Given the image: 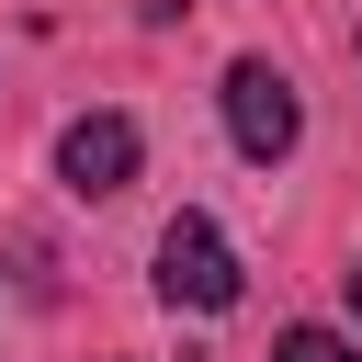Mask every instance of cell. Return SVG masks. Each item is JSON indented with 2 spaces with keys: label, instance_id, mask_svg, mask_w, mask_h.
<instances>
[{
  "label": "cell",
  "instance_id": "obj_1",
  "mask_svg": "<svg viewBox=\"0 0 362 362\" xmlns=\"http://www.w3.org/2000/svg\"><path fill=\"white\" fill-rule=\"evenodd\" d=\"M238 249H226V226L215 215H170L158 226V294L170 305H192V317H215V305H238Z\"/></svg>",
  "mask_w": 362,
  "mask_h": 362
},
{
  "label": "cell",
  "instance_id": "obj_2",
  "mask_svg": "<svg viewBox=\"0 0 362 362\" xmlns=\"http://www.w3.org/2000/svg\"><path fill=\"white\" fill-rule=\"evenodd\" d=\"M226 136L272 170V158H294V136H305V102H294V79L272 68V57H238L226 68Z\"/></svg>",
  "mask_w": 362,
  "mask_h": 362
},
{
  "label": "cell",
  "instance_id": "obj_3",
  "mask_svg": "<svg viewBox=\"0 0 362 362\" xmlns=\"http://www.w3.org/2000/svg\"><path fill=\"white\" fill-rule=\"evenodd\" d=\"M136 158H147V147H136L124 113H79V124L57 136V181H68L79 204H113V192L136 181Z\"/></svg>",
  "mask_w": 362,
  "mask_h": 362
},
{
  "label": "cell",
  "instance_id": "obj_4",
  "mask_svg": "<svg viewBox=\"0 0 362 362\" xmlns=\"http://www.w3.org/2000/svg\"><path fill=\"white\" fill-rule=\"evenodd\" d=\"M272 362H362V351H351L339 328H283V351H272Z\"/></svg>",
  "mask_w": 362,
  "mask_h": 362
},
{
  "label": "cell",
  "instance_id": "obj_5",
  "mask_svg": "<svg viewBox=\"0 0 362 362\" xmlns=\"http://www.w3.org/2000/svg\"><path fill=\"white\" fill-rule=\"evenodd\" d=\"M351 317H362V272H351Z\"/></svg>",
  "mask_w": 362,
  "mask_h": 362
},
{
  "label": "cell",
  "instance_id": "obj_6",
  "mask_svg": "<svg viewBox=\"0 0 362 362\" xmlns=\"http://www.w3.org/2000/svg\"><path fill=\"white\" fill-rule=\"evenodd\" d=\"M181 362H192V351H181Z\"/></svg>",
  "mask_w": 362,
  "mask_h": 362
}]
</instances>
